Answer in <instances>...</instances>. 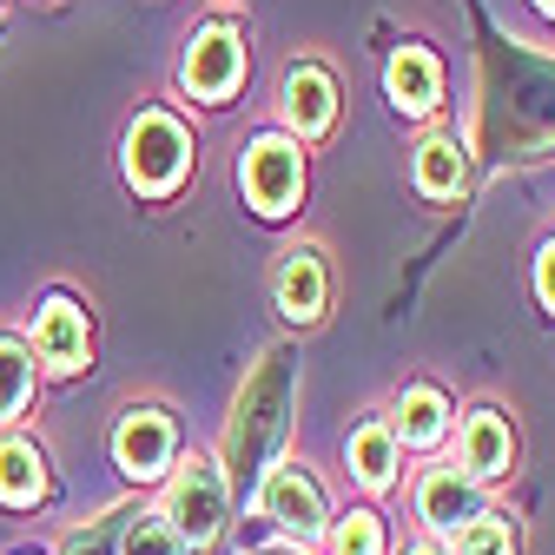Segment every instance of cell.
<instances>
[{
  "mask_svg": "<svg viewBox=\"0 0 555 555\" xmlns=\"http://www.w3.org/2000/svg\"><path fill=\"white\" fill-rule=\"evenodd\" d=\"M285 424H292V358H285V351H264L258 371L245 377L238 403H232L225 469H232V476H258V469H271L278 443H285Z\"/></svg>",
  "mask_w": 555,
  "mask_h": 555,
  "instance_id": "obj_1",
  "label": "cell"
},
{
  "mask_svg": "<svg viewBox=\"0 0 555 555\" xmlns=\"http://www.w3.org/2000/svg\"><path fill=\"white\" fill-rule=\"evenodd\" d=\"M225 509H232V482L212 456H192L179 476H172V490H166V522L179 529L185 548H205L219 529H225Z\"/></svg>",
  "mask_w": 555,
  "mask_h": 555,
  "instance_id": "obj_2",
  "label": "cell"
},
{
  "mask_svg": "<svg viewBox=\"0 0 555 555\" xmlns=\"http://www.w3.org/2000/svg\"><path fill=\"white\" fill-rule=\"evenodd\" d=\"M185 159H192V139H185V126L172 113H139L132 119V132H126V179H132V192H146V198L172 192L185 179Z\"/></svg>",
  "mask_w": 555,
  "mask_h": 555,
  "instance_id": "obj_3",
  "label": "cell"
},
{
  "mask_svg": "<svg viewBox=\"0 0 555 555\" xmlns=\"http://www.w3.org/2000/svg\"><path fill=\"white\" fill-rule=\"evenodd\" d=\"M238 179H245V198L258 205L264 219H285L292 205H298V192H305V153L292 146V139L264 132V139H251Z\"/></svg>",
  "mask_w": 555,
  "mask_h": 555,
  "instance_id": "obj_4",
  "label": "cell"
},
{
  "mask_svg": "<svg viewBox=\"0 0 555 555\" xmlns=\"http://www.w3.org/2000/svg\"><path fill=\"white\" fill-rule=\"evenodd\" d=\"M258 509H264V522H278L292 542H318V535H324V496H318V482H311L298 463H278V469L264 476Z\"/></svg>",
  "mask_w": 555,
  "mask_h": 555,
  "instance_id": "obj_5",
  "label": "cell"
},
{
  "mask_svg": "<svg viewBox=\"0 0 555 555\" xmlns=\"http://www.w3.org/2000/svg\"><path fill=\"white\" fill-rule=\"evenodd\" d=\"M179 80H185V93H198V100H225V93L245 80V40H238L232 27H205V34L185 47Z\"/></svg>",
  "mask_w": 555,
  "mask_h": 555,
  "instance_id": "obj_6",
  "label": "cell"
},
{
  "mask_svg": "<svg viewBox=\"0 0 555 555\" xmlns=\"http://www.w3.org/2000/svg\"><path fill=\"white\" fill-rule=\"evenodd\" d=\"M113 456L132 482H153L166 463H172V416L166 410H126L119 416V430H113Z\"/></svg>",
  "mask_w": 555,
  "mask_h": 555,
  "instance_id": "obj_7",
  "label": "cell"
},
{
  "mask_svg": "<svg viewBox=\"0 0 555 555\" xmlns=\"http://www.w3.org/2000/svg\"><path fill=\"white\" fill-rule=\"evenodd\" d=\"M34 358L47 371H60V377L87 364V311L74 298H47L40 305V318H34Z\"/></svg>",
  "mask_w": 555,
  "mask_h": 555,
  "instance_id": "obj_8",
  "label": "cell"
},
{
  "mask_svg": "<svg viewBox=\"0 0 555 555\" xmlns=\"http://www.w3.org/2000/svg\"><path fill=\"white\" fill-rule=\"evenodd\" d=\"M416 516H424L437 535H463L482 503H476V482L463 469H424V482H416Z\"/></svg>",
  "mask_w": 555,
  "mask_h": 555,
  "instance_id": "obj_9",
  "label": "cell"
},
{
  "mask_svg": "<svg viewBox=\"0 0 555 555\" xmlns=\"http://www.w3.org/2000/svg\"><path fill=\"white\" fill-rule=\"evenodd\" d=\"M516 463V437H509V416L503 410H476L463 424V476L469 482H490V476H509Z\"/></svg>",
  "mask_w": 555,
  "mask_h": 555,
  "instance_id": "obj_10",
  "label": "cell"
},
{
  "mask_svg": "<svg viewBox=\"0 0 555 555\" xmlns=\"http://www.w3.org/2000/svg\"><path fill=\"white\" fill-rule=\"evenodd\" d=\"M324 258L311 251V245H298V251H285V264H278V311H285L292 324H311V318H324Z\"/></svg>",
  "mask_w": 555,
  "mask_h": 555,
  "instance_id": "obj_11",
  "label": "cell"
},
{
  "mask_svg": "<svg viewBox=\"0 0 555 555\" xmlns=\"http://www.w3.org/2000/svg\"><path fill=\"white\" fill-rule=\"evenodd\" d=\"M285 119L298 126V139L331 132V119H337V87H331L324 66H292V74H285Z\"/></svg>",
  "mask_w": 555,
  "mask_h": 555,
  "instance_id": "obj_12",
  "label": "cell"
},
{
  "mask_svg": "<svg viewBox=\"0 0 555 555\" xmlns=\"http://www.w3.org/2000/svg\"><path fill=\"white\" fill-rule=\"evenodd\" d=\"M384 87H390L397 113H430V106H437V93H443V74H437V60H430L424 47H397Z\"/></svg>",
  "mask_w": 555,
  "mask_h": 555,
  "instance_id": "obj_13",
  "label": "cell"
},
{
  "mask_svg": "<svg viewBox=\"0 0 555 555\" xmlns=\"http://www.w3.org/2000/svg\"><path fill=\"white\" fill-rule=\"evenodd\" d=\"M47 496V456L27 443V437H0V503H40Z\"/></svg>",
  "mask_w": 555,
  "mask_h": 555,
  "instance_id": "obj_14",
  "label": "cell"
},
{
  "mask_svg": "<svg viewBox=\"0 0 555 555\" xmlns=\"http://www.w3.org/2000/svg\"><path fill=\"white\" fill-rule=\"evenodd\" d=\"M443 424H450L443 390L410 384V390L397 397V424H390V437H397V443H437V437H443Z\"/></svg>",
  "mask_w": 555,
  "mask_h": 555,
  "instance_id": "obj_15",
  "label": "cell"
},
{
  "mask_svg": "<svg viewBox=\"0 0 555 555\" xmlns=\"http://www.w3.org/2000/svg\"><path fill=\"white\" fill-rule=\"evenodd\" d=\"M351 476L364 482V490H390V476H397V437H390V424H358L351 430Z\"/></svg>",
  "mask_w": 555,
  "mask_h": 555,
  "instance_id": "obj_16",
  "label": "cell"
},
{
  "mask_svg": "<svg viewBox=\"0 0 555 555\" xmlns=\"http://www.w3.org/2000/svg\"><path fill=\"white\" fill-rule=\"evenodd\" d=\"M463 172H469V159H463V146H456L450 132H437V139L416 146V185H424L430 198H450L463 185Z\"/></svg>",
  "mask_w": 555,
  "mask_h": 555,
  "instance_id": "obj_17",
  "label": "cell"
},
{
  "mask_svg": "<svg viewBox=\"0 0 555 555\" xmlns=\"http://www.w3.org/2000/svg\"><path fill=\"white\" fill-rule=\"evenodd\" d=\"M34 351L21 337H0V424H14V416L34 403Z\"/></svg>",
  "mask_w": 555,
  "mask_h": 555,
  "instance_id": "obj_18",
  "label": "cell"
},
{
  "mask_svg": "<svg viewBox=\"0 0 555 555\" xmlns=\"http://www.w3.org/2000/svg\"><path fill=\"white\" fill-rule=\"evenodd\" d=\"M119 555H185V542H179V529H172L166 516H139V522L119 535Z\"/></svg>",
  "mask_w": 555,
  "mask_h": 555,
  "instance_id": "obj_19",
  "label": "cell"
},
{
  "mask_svg": "<svg viewBox=\"0 0 555 555\" xmlns=\"http://www.w3.org/2000/svg\"><path fill=\"white\" fill-rule=\"evenodd\" d=\"M337 555H384V529L371 509H351L337 522Z\"/></svg>",
  "mask_w": 555,
  "mask_h": 555,
  "instance_id": "obj_20",
  "label": "cell"
},
{
  "mask_svg": "<svg viewBox=\"0 0 555 555\" xmlns=\"http://www.w3.org/2000/svg\"><path fill=\"white\" fill-rule=\"evenodd\" d=\"M463 555H516L509 516H476V522L463 529Z\"/></svg>",
  "mask_w": 555,
  "mask_h": 555,
  "instance_id": "obj_21",
  "label": "cell"
},
{
  "mask_svg": "<svg viewBox=\"0 0 555 555\" xmlns=\"http://www.w3.org/2000/svg\"><path fill=\"white\" fill-rule=\"evenodd\" d=\"M535 292H542V305L555 311V238L542 245V258H535Z\"/></svg>",
  "mask_w": 555,
  "mask_h": 555,
  "instance_id": "obj_22",
  "label": "cell"
},
{
  "mask_svg": "<svg viewBox=\"0 0 555 555\" xmlns=\"http://www.w3.org/2000/svg\"><path fill=\"white\" fill-rule=\"evenodd\" d=\"M106 542H113V529H93V535H74V542H66V555H106Z\"/></svg>",
  "mask_w": 555,
  "mask_h": 555,
  "instance_id": "obj_23",
  "label": "cell"
},
{
  "mask_svg": "<svg viewBox=\"0 0 555 555\" xmlns=\"http://www.w3.org/2000/svg\"><path fill=\"white\" fill-rule=\"evenodd\" d=\"M403 555H443V548H403Z\"/></svg>",
  "mask_w": 555,
  "mask_h": 555,
  "instance_id": "obj_24",
  "label": "cell"
},
{
  "mask_svg": "<svg viewBox=\"0 0 555 555\" xmlns=\"http://www.w3.org/2000/svg\"><path fill=\"white\" fill-rule=\"evenodd\" d=\"M542 8H548V14H555V0H542Z\"/></svg>",
  "mask_w": 555,
  "mask_h": 555,
  "instance_id": "obj_25",
  "label": "cell"
}]
</instances>
